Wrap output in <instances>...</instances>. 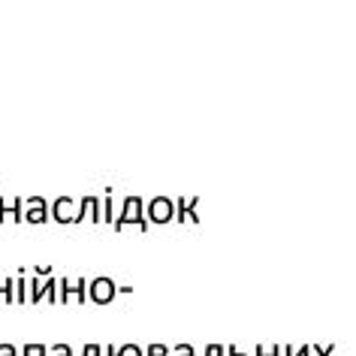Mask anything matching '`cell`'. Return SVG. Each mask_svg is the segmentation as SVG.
<instances>
[{
    "label": "cell",
    "mask_w": 356,
    "mask_h": 356,
    "mask_svg": "<svg viewBox=\"0 0 356 356\" xmlns=\"http://www.w3.org/2000/svg\"><path fill=\"white\" fill-rule=\"evenodd\" d=\"M148 215L154 218L157 224H163V220H169V218H172V202H169V200H163V197H160V200H154V202H151V206H148Z\"/></svg>",
    "instance_id": "obj_1"
},
{
    "label": "cell",
    "mask_w": 356,
    "mask_h": 356,
    "mask_svg": "<svg viewBox=\"0 0 356 356\" xmlns=\"http://www.w3.org/2000/svg\"><path fill=\"white\" fill-rule=\"evenodd\" d=\"M112 293H115V287H112L109 278H97V281L91 284V299H94V302H109Z\"/></svg>",
    "instance_id": "obj_2"
},
{
    "label": "cell",
    "mask_w": 356,
    "mask_h": 356,
    "mask_svg": "<svg viewBox=\"0 0 356 356\" xmlns=\"http://www.w3.org/2000/svg\"><path fill=\"white\" fill-rule=\"evenodd\" d=\"M118 356H142V350H139L136 344H127L124 350H118Z\"/></svg>",
    "instance_id": "obj_3"
}]
</instances>
